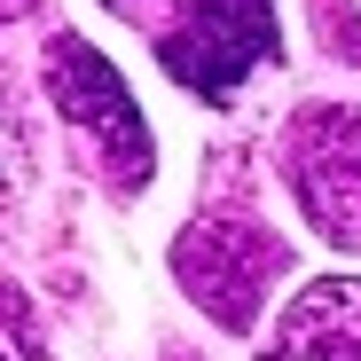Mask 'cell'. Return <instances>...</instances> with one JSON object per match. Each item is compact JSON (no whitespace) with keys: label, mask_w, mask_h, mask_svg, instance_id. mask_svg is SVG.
<instances>
[{"label":"cell","mask_w":361,"mask_h":361,"mask_svg":"<svg viewBox=\"0 0 361 361\" xmlns=\"http://www.w3.org/2000/svg\"><path fill=\"white\" fill-rule=\"evenodd\" d=\"M165 361H180V353H165Z\"/></svg>","instance_id":"8"},{"label":"cell","mask_w":361,"mask_h":361,"mask_svg":"<svg viewBox=\"0 0 361 361\" xmlns=\"http://www.w3.org/2000/svg\"><path fill=\"white\" fill-rule=\"evenodd\" d=\"M267 55H275V8L267 0H189L180 24L157 32V63L204 102H228Z\"/></svg>","instance_id":"4"},{"label":"cell","mask_w":361,"mask_h":361,"mask_svg":"<svg viewBox=\"0 0 361 361\" xmlns=\"http://www.w3.org/2000/svg\"><path fill=\"white\" fill-rule=\"evenodd\" d=\"M259 361H361V275L307 283Z\"/></svg>","instance_id":"5"},{"label":"cell","mask_w":361,"mask_h":361,"mask_svg":"<svg viewBox=\"0 0 361 361\" xmlns=\"http://www.w3.org/2000/svg\"><path fill=\"white\" fill-rule=\"evenodd\" d=\"M110 8H134V0H110Z\"/></svg>","instance_id":"7"},{"label":"cell","mask_w":361,"mask_h":361,"mask_svg":"<svg viewBox=\"0 0 361 361\" xmlns=\"http://www.w3.org/2000/svg\"><path fill=\"white\" fill-rule=\"evenodd\" d=\"M24 8H32V0H8V16H24Z\"/></svg>","instance_id":"6"},{"label":"cell","mask_w":361,"mask_h":361,"mask_svg":"<svg viewBox=\"0 0 361 361\" xmlns=\"http://www.w3.org/2000/svg\"><path fill=\"white\" fill-rule=\"evenodd\" d=\"M283 180L338 252H361V102H314L283 134Z\"/></svg>","instance_id":"3"},{"label":"cell","mask_w":361,"mask_h":361,"mask_svg":"<svg viewBox=\"0 0 361 361\" xmlns=\"http://www.w3.org/2000/svg\"><path fill=\"white\" fill-rule=\"evenodd\" d=\"M47 94L71 126L94 142V157L110 165V189H149V165H157V142H149V118L134 110V87L118 79V63L102 47H87L79 32H55L47 39Z\"/></svg>","instance_id":"2"},{"label":"cell","mask_w":361,"mask_h":361,"mask_svg":"<svg viewBox=\"0 0 361 361\" xmlns=\"http://www.w3.org/2000/svg\"><path fill=\"white\" fill-rule=\"evenodd\" d=\"M173 275L220 330L244 338L267 307V290L290 275V244L259 212H204L173 235Z\"/></svg>","instance_id":"1"}]
</instances>
